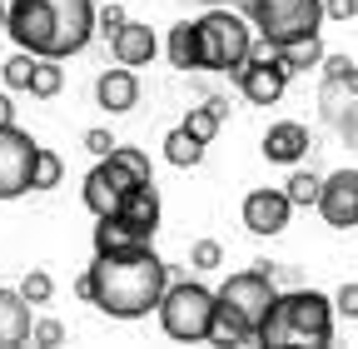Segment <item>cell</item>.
I'll list each match as a JSON object with an SVG mask.
<instances>
[{"label":"cell","instance_id":"484cf974","mask_svg":"<svg viewBox=\"0 0 358 349\" xmlns=\"http://www.w3.org/2000/svg\"><path fill=\"white\" fill-rule=\"evenodd\" d=\"M284 190H289V200H294V205H319V190H324V180H319L313 170H294Z\"/></svg>","mask_w":358,"mask_h":349},{"label":"cell","instance_id":"4fadbf2b","mask_svg":"<svg viewBox=\"0 0 358 349\" xmlns=\"http://www.w3.org/2000/svg\"><path fill=\"white\" fill-rule=\"evenodd\" d=\"M110 50H115V60L120 65H150L155 60V50H159V40H155V30L145 25V20H124L115 35H110Z\"/></svg>","mask_w":358,"mask_h":349},{"label":"cell","instance_id":"83f0119b","mask_svg":"<svg viewBox=\"0 0 358 349\" xmlns=\"http://www.w3.org/2000/svg\"><path fill=\"white\" fill-rule=\"evenodd\" d=\"M20 294H25L30 304H45V299L55 294V280L45 275V270H30V275H25V285H20Z\"/></svg>","mask_w":358,"mask_h":349},{"label":"cell","instance_id":"8992f818","mask_svg":"<svg viewBox=\"0 0 358 349\" xmlns=\"http://www.w3.org/2000/svg\"><path fill=\"white\" fill-rule=\"evenodd\" d=\"M159 324H164V334L179 339V344L214 339V329H219V289H204V285H194V280L169 285L164 299H159Z\"/></svg>","mask_w":358,"mask_h":349},{"label":"cell","instance_id":"d590c367","mask_svg":"<svg viewBox=\"0 0 358 349\" xmlns=\"http://www.w3.org/2000/svg\"><path fill=\"white\" fill-rule=\"evenodd\" d=\"M324 11H329V20H353L358 15V0H324Z\"/></svg>","mask_w":358,"mask_h":349},{"label":"cell","instance_id":"8d00e7d4","mask_svg":"<svg viewBox=\"0 0 358 349\" xmlns=\"http://www.w3.org/2000/svg\"><path fill=\"white\" fill-rule=\"evenodd\" d=\"M0 125H15V105H10V95H0Z\"/></svg>","mask_w":358,"mask_h":349},{"label":"cell","instance_id":"5b68a950","mask_svg":"<svg viewBox=\"0 0 358 349\" xmlns=\"http://www.w3.org/2000/svg\"><path fill=\"white\" fill-rule=\"evenodd\" d=\"M199 70H244V60H249V50H254V20H244L239 11H229V6H209L199 20Z\"/></svg>","mask_w":358,"mask_h":349},{"label":"cell","instance_id":"d6a6232c","mask_svg":"<svg viewBox=\"0 0 358 349\" xmlns=\"http://www.w3.org/2000/svg\"><path fill=\"white\" fill-rule=\"evenodd\" d=\"M30 339H35V344H65V324H60V320H40V324L30 329Z\"/></svg>","mask_w":358,"mask_h":349},{"label":"cell","instance_id":"7402d4cb","mask_svg":"<svg viewBox=\"0 0 358 349\" xmlns=\"http://www.w3.org/2000/svg\"><path fill=\"white\" fill-rule=\"evenodd\" d=\"M65 180V160L55 155V150H45L40 145V155H35V174H30V190H55Z\"/></svg>","mask_w":358,"mask_h":349},{"label":"cell","instance_id":"7c38bea8","mask_svg":"<svg viewBox=\"0 0 358 349\" xmlns=\"http://www.w3.org/2000/svg\"><path fill=\"white\" fill-rule=\"evenodd\" d=\"M294 214V200L289 190H249L244 195V225L249 235H279Z\"/></svg>","mask_w":358,"mask_h":349},{"label":"cell","instance_id":"4dcf8cb0","mask_svg":"<svg viewBox=\"0 0 358 349\" xmlns=\"http://www.w3.org/2000/svg\"><path fill=\"white\" fill-rule=\"evenodd\" d=\"M124 20H129V15H124V11L115 6V0H110V6H100V11H95V25H100V35H105V40H110V35H115V30H120Z\"/></svg>","mask_w":358,"mask_h":349},{"label":"cell","instance_id":"7a4b0ae2","mask_svg":"<svg viewBox=\"0 0 358 349\" xmlns=\"http://www.w3.org/2000/svg\"><path fill=\"white\" fill-rule=\"evenodd\" d=\"M95 0H10L6 35L30 55L70 60L95 35Z\"/></svg>","mask_w":358,"mask_h":349},{"label":"cell","instance_id":"44dd1931","mask_svg":"<svg viewBox=\"0 0 358 349\" xmlns=\"http://www.w3.org/2000/svg\"><path fill=\"white\" fill-rule=\"evenodd\" d=\"M289 70H313V65H324V46H319V35H303V40H289V46H279Z\"/></svg>","mask_w":358,"mask_h":349},{"label":"cell","instance_id":"d6986e66","mask_svg":"<svg viewBox=\"0 0 358 349\" xmlns=\"http://www.w3.org/2000/svg\"><path fill=\"white\" fill-rule=\"evenodd\" d=\"M164 50H169V65L174 70H199V25L194 20L174 25L169 40H164Z\"/></svg>","mask_w":358,"mask_h":349},{"label":"cell","instance_id":"8fae6325","mask_svg":"<svg viewBox=\"0 0 358 349\" xmlns=\"http://www.w3.org/2000/svg\"><path fill=\"white\" fill-rule=\"evenodd\" d=\"M319 214L334 230H353L358 225V170H334L324 190H319Z\"/></svg>","mask_w":358,"mask_h":349},{"label":"cell","instance_id":"30bf717a","mask_svg":"<svg viewBox=\"0 0 358 349\" xmlns=\"http://www.w3.org/2000/svg\"><path fill=\"white\" fill-rule=\"evenodd\" d=\"M289 75H294V70H289L284 50H274V55H249L244 70H239V90H244L249 105H279Z\"/></svg>","mask_w":358,"mask_h":349},{"label":"cell","instance_id":"3957f363","mask_svg":"<svg viewBox=\"0 0 358 349\" xmlns=\"http://www.w3.org/2000/svg\"><path fill=\"white\" fill-rule=\"evenodd\" d=\"M279 299V285H274V270L268 259H259L254 270H239L219 285V329L214 339H234V344H259V329L268 320Z\"/></svg>","mask_w":358,"mask_h":349},{"label":"cell","instance_id":"ac0fdd59","mask_svg":"<svg viewBox=\"0 0 358 349\" xmlns=\"http://www.w3.org/2000/svg\"><path fill=\"white\" fill-rule=\"evenodd\" d=\"M124 220L129 225H140L150 240H155V230H159V190H155V180H145V185H134V195L124 200Z\"/></svg>","mask_w":358,"mask_h":349},{"label":"cell","instance_id":"74e56055","mask_svg":"<svg viewBox=\"0 0 358 349\" xmlns=\"http://www.w3.org/2000/svg\"><path fill=\"white\" fill-rule=\"evenodd\" d=\"M6 25H10V0H0V35H6Z\"/></svg>","mask_w":358,"mask_h":349},{"label":"cell","instance_id":"4316f807","mask_svg":"<svg viewBox=\"0 0 358 349\" xmlns=\"http://www.w3.org/2000/svg\"><path fill=\"white\" fill-rule=\"evenodd\" d=\"M35 60H40V55H30V50H15V55L6 60V70H0V75H6L10 90H30V80H35Z\"/></svg>","mask_w":358,"mask_h":349},{"label":"cell","instance_id":"1f68e13d","mask_svg":"<svg viewBox=\"0 0 358 349\" xmlns=\"http://www.w3.org/2000/svg\"><path fill=\"white\" fill-rule=\"evenodd\" d=\"M115 135H110V130H90V135H85V150L90 155H95V160H105V155H115Z\"/></svg>","mask_w":358,"mask_h":349},{"label":"cell","instance_id":"f35d334b","mask_svg":"<svg viewBox=\"0 0 358 349\" xmlns=\"http://www.w3.org/2000/svg\"><path fill=\"white\" fill-rule=\"evenodd\" d=\"M353 85H358V70H353Z\"/></svg>","mask_w":358,"mask_h":349},{"label":"cell","instance_id":"603a6c76","mask_svg":"<svg viewBox=\"0 0 358 349\" xmlns=\"http://www.w3.org/2000/svg\"><path fill=\"white\" fill-rule=\"evenodd\" d=\"M219 120H224V110L214 105V100H204V105H194L189 115H185V130H189V135H199L204 145L219 135Z\"/></svg>","mask_w":358,"mask_h":349},{"label":"cell","instance_id":"f1b7e54d","mask_svg":"<svg viewBox=\"0 0 358 349\" xmlns=\"http://www.w3.org/2000/svg\"><path fill=\"white\" fill-rule=\"evenodd\" d=\"M115 160H120V165H129L134 174H140V180H155V170H150V155H145V150H134V145H115Z\"/></svg>","mask_w":358,"mask_h":349},{"label":"cell","instance_id":"f546056e","mask_svg":"<svg viewBox=\"0 0 358 349\" xmlns=\"http://www.w3.org/2000/svg\"><path fill=\"white\" fill-rule=\"evenodd\" d=\"M189 265H194V270H219V265H224V249H219L214 240H199V245L189 249Z\"/></svg>","mask_w":358,"mask_h":349},{"label":"cell","instance_id":"9c48e42d","mask_svg":"<svg viewBox=\"0 0 358 349\" xmlns=\"http://www.w3.org/2000/svg\"><path fill=\"white\" fill-rule=\"evenodd\" d=\"M35 155H40V145L20 125H0V200H15V195L30 190Z\"/></svg>","mask_w":358,"mask_h":349},{"label":"cell","instance_id":"ba28073f","mask_svg":"<svg viewBox=\"0 0 358 349\" xmlns=\"http://www.w3.org/2000/svg\"><path fill=\"white\" fill-rule=\"evenodd\" d=\"M134 185H145V180L129 165H120L115 155H105L95 170L85 174V210L95 214V220H100V214H120L124 200L134 195Z\"/></svg>","mask_w":358,"mask_h":349},{"label":"cell","instance_id":"cb8c5ba5","mask_svg":"<svg viewBox=\"0 0 358 349\" xmlns=\"http://www.w3.org/2000/svg\"><path fill=\"white\" fill-rule=\"evenodd\" d=\"M60 85H65V75H60V60L40 55V60H35V80H30V95L50 100V95H60Z\"/></svg>","mask_w":358,"mask_h":349},{"label":"cell","instance_id":"836d02e7","mask_svg":"<svg viewBox=\"0 0 358 349\" xmlns=\"http://www.w3.org/2000/svg\"><path fill=\"white\" fill-rule=\"evenodd\" d=\"M353 60L348 55H324V80H353Z\"/></svg>","mask_w":358,"mask_h":349},{"label":"cell","instance_id":"ffe728a7","mask_svg":"<svg viewBox=\"0 0 358 349\" xmlns=\"http://www.w3.org/2000/svg\"><path fill=\"white\" fill-rule=\"evenodd\" d=\"M164 160L179 165V170H194V165L204 160V140L189 135V130L179 125V130H169V135H164Z\"/></svg>","mask_w":358,"mask_h":349},{"label":"cell","instance_id":"9a60e30c","mask_svg":"<svg viewBox=\"0 0 358 349\" xmlns=\"http://www.w3.org/2000/svg\"><path fill=\"white\" fill-rule=\"evenodd\" d=\"M308 155V130L299 120H279V125H268V135H264V160H274V165H299Z\"/></svg>","mask_w":358,"mask_h":349},{"label":"cell","instance_id":"e575fe53","mask_svg":"<svg viewBox=\"0 0 358 349\" xmlns=\"http://www.w3.org/2000/svg\"><path fill=\"white\" fill-rule=\"evenodd\" d=\"M334 304H338V315H348V320H358V285H343V289L334 294Z\"/></svg>","mask_w":358,"mask_h":349},{"label":"cell","instance_id":"52a82bcc","mask_svg":"<svg viewBox=\"0 0 358 349\" xmlns=\"http://www.w3.org/2000/svg\"><path fill=\"white\" fill-rule=\"evenodd\" d=\"M249 20H254V30L264 40L289 46V40L319 35V25L329 20V11H324V0H254Z\"/></svg>","mask_w":358,"mask_h":349},{"label":"cell","instance_id":"2e32d148","mask_svg":"<svg viewBox=\"0 0 358 349\" xmlns=\"http://www.w3.org/2000/svg\"><path fill=\"white\" fill-rule=\"evenodd\" d=\"M30 299L20 289H0V349L10 344H25L30 339Z\"/></svg>","mask_w":358,"mask_h":349},{"label":"cell","instance_id":"277c9868","mask_svg":"<svg viewBox=\"0 0 358 349\" xmlns=\"http://www.w3.org/2000/svg\"><path fill=\"white\" fill-rule=\"evenodd\" d=\"M334 310L338 304L319 289H289L274 299L264 329H259V344L268 349H324L334 339Z\"/></svg>","mask_w":358,"mask_h":349},{"label":"cell","instance_id":"d4e9b609","mask_svg":"<svg viewBox=\"0 0 358 349\" xmlns=\"http://www.w3.org/2000/svg\"><path fill=\"white\" fill-rule=\"evenodd\" d=\"M353 80H324V120H343V105H353Z\"/></svg>","mask_w":358,"mask_h":349},{"label":"cell","instance_id":"5bb4252c","mask_svg":"<svg viewBox=\"0 0 358 349\" xmlns=\"http://www.w3.org/2000/svg\"><path fill=\"white\" fill-rule=\"evenodd\" d=\"M95 100H100L110 115L134 110V100H140V80H134V70L115 60V70H105V75L95 80Z\"/></svg>","mask_w":358,"mask_h":349},{"label":"cell","instance_id":"e0dca14e","mask_svg":"<svg viewBox=\"0 0 358 349\" xmlns=\"http://www.w3.org/2000/svg\"><path fill=\"white\" fill-rule=\"evenodd\" d=\"M134 245H150V235L140 225H129L124 214H100V225H95V254H115V249H134Z\"/></svg>","mask_w":358,"mask_h":349},{"label":"cell","instance_id":"6da1fadb","mask_svg":"<svg viewBox=\"0 0 358 349\" xmlns=\"http://www.w3.org/2000/svg\"><path fill=\"white\" fill-rule=\"evenodd\" d=\"M164 289H169V265L150 245L95 254V265L75 280V294L110 320H145L150 310H159Z\"/></svg>","mask_w":358,"mask_h":349}]
</instances>
